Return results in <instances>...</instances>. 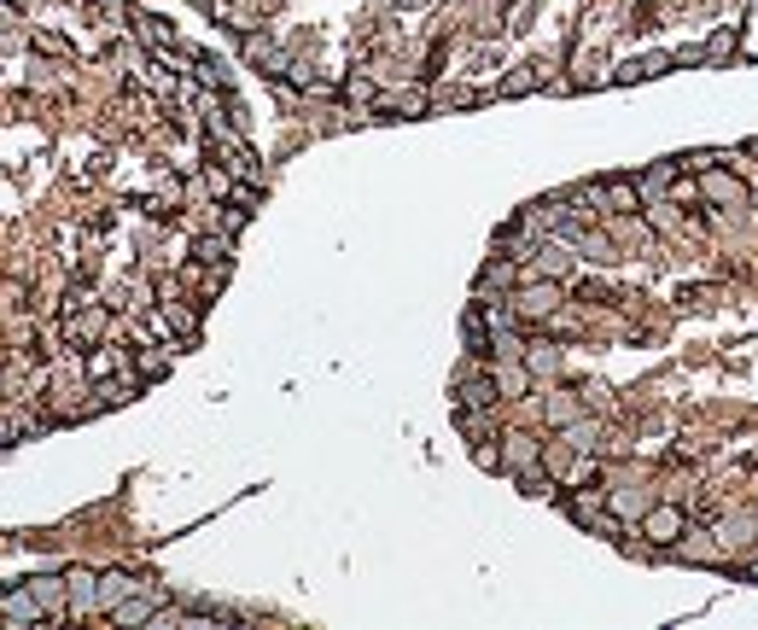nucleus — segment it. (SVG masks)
I'll return each mask as SVG.
<instances>
[{"instance_id":"obj_1","label":"nucleus","mask_w":758,"mask_h":630,"mask_svg":"<svg viewBox=\"0 0 758 630\" xmlns=\"http://www.w3.org/2000/svg\"><path fill=\"white\" fill-rule=\"evenodd\" d=\"M152 333L158 339H170V344H199V333H204V316H199V298H181V292H170L152 310Z\"/></svg>"},{"instance_id":"obj_2","label":"nucleus","mask_w":758,"mask_h":630,"mask_svg":"<svg viewBox=\"0 0 758 630\" xmlns=\"http://www.w3.org/2000/svg\"><path fill=\"white\" fill-rule=\"evenodd\" d=\"M508 303H514V316L525 321V328H543V321L566 303V287H561V280H537V275H525L520 287L508 292Z\"/></svg>"},{"instance_id":"obj_3","label":"nucleus","mask_w":758,"mask_h":630,"mask_svg":"<svg viewBox=\"0 0 758 630\" xmlns=\"http://www.w3.org/2000/svg\"><path fill=\"white\" fill-rule=\"evenodd\" d=\"M433 106H438V94L426 88V76H420V83L380 88V94H374V106H367V111H374V124H397V117H426Z\"/></svg>"},{"instance_id":"obj_4","label":"nucleus","mask_w":758,"mask_h":630,"mask_svg":"<svg viewBox=\"0 0 758 630\" xmlns=\"http://www.w3.org/2000/svg\"><path fill=\"white\" fill-rule=\"evenodd\" d=\"M117 303L106 298V303H99V298H88V303H76V310H65V333H71V344H76V351H88V344H106L111 333H117Z\"/></svg>"},{"instance_id":"obj_5","label":"nucleus","mask_w":758,"mask_h":630,"mask_svg":"<svg viewBox=\"0 0 758 630\" xmlns=\"http://www.w3.org/2000/svg\"><path fill=\"white\" fill-rule=\"evenodd\" d=\"M683 532H688V514H683L671 496H660V502H653L648 514L637 520V537H642L648 548H660V555H671V548L683 543Z\"/></svg>"},{"instance_id":"obj_6","label":"nucleus","mask_w":758,"mask_h":630,"mask_svg":"<svg viewBox=\"0 0 758 630\" xmlns=\"http://www.w3.org/2000/svg\"><path fill=\"white\" fill-rule=\"evenodd\" d=\"M566 514H572V525H584V532H601V537H619V532H624V520L607 508V484H601V491H596V484L572 491V496H566Z\"/></svg>"},{"instance_id":"obj_7","label":"nucleus","mask_w":758,"mask_h":630,"mask_svg":"<svg viewBox=\"0 0 758 630\" xmlns=\"http://www.w3.org/2000/svg\"><path fill=\"white\" fill-rule=\"evenodd\" d=\"M701 199H706V211H729V216H741V211L752 205L747 181L735 175L729 164H712V170H701Z\"/></svg>"},{"instance_id":"obj_8","label":"nucleus","mask_w":758,"mask_h":630,"mask_svg":"<svg viewBox=\"0 0 758 630\" xmlns=\"http://www.w3.org/2000/svg\"><path fill=\"white\" fill-rule=\"evenodd\" d=\"M502 473L508 479H531V473H543V456H548V444L537 433H525V426H514V433H502Z\"/></svg>"},{"instance_id":"obj_9","label":"nucleus","mask_w":758,"mask_h":630,"mask_svg":"<svg viewBox=\"0 0 758 630\" xmlns=\"http://www.w3.org/2000/svg\"><path fill=\"white\" fill-rule=\"evenodd\" d=\"M671 560H683V566H718V573H729V548L718 543V532H683V543L671 548Z\"/></svg>"},{"instance_id":"obj_10","label":"nucleus","mask_w":758,"mask_h":630,"mask_svg":"<svg viewBox=\"0 0 758 630\" xmlns=\"http://www.w3.org/2000/svg\"><path fill=\"white\" fill-rule=\"evenodd\" d=\"M578 415H589V397L578 392V385H548L543 392V426L548 433H566Z\"/></svg>"},{"instance_id":"obj_11","label":"nucleus","mask_w":758,"mask_h":630,"mask_svg":"<svg viewBox=\"0 0 758 630\" xmlns=\"http://www.w3.org/2000/svg\"><path fill=\"white\" fill-rule=\"evenodd\" d=\"M0 613H7V630H35L47 624V607L30 584H7V596H0Z\"/></svg>"},{"instance_id":"obj_12","label":"nucleus","mask_w":758,"mask_h":630,"mask_svg":"<svg viewBox=\"0 0 758 630\" xmlns=\"http://www.w3.org/2000/svg\"><path fill=\"white\" fill-rule=\"evenodd\" d=\"M525 280V263H514V257H490L484 269H479V280H473V298H508Z\"/></svg>"},{"instance_id":"obj_13","label":"nucleus","mask_w":758,"mask_h":630,"mask_svg":"<svg viewBox=\"0 0 758 630\" xmlns=\"http://www.w3.org/2000/svg\"><path fill=\"white\" fill-rule=\"evenodd\" d=\"M245 58H252V65L263 71V76H275V83H286V71L298 65V53L292 47H280V42H269V35H245Z\"/></svg>"},{"instance_id":"obj_14","label":"nucleus","mask_w":758,"mask_h":630,"mask_svg":"<svg viewBox=\"0 0 758 630\" xmlns=\"http://www.w3.org/2000/svg\"><path fill=\"white\" fill-rule=\"evenodd\" d=\"M502 403H461L456 409V426H461V438L467 444H490V438H502Z\"/></svg>"},{"instance_id":"obj_15","label":"nucleus","mask_w":758,"mask_h":630,"mask_svg":"<svg viewBox=\"0 0 758 630\" xmlns=\"http://www.w3.org/2000/svg\"><path fill=\"white\" fill-rule=\"evenodd\" d=\"M152 47L140 42V35H117V42L106 47V58H111V71L122 76V83H140V76L152 71V58H147Z\"/></svg>"},{"instance_id":"obj_16","label":"nucleus","mask_w":758,"mask_h":630,"mask_svg":"<svg viewBox=\"0 0 758 630\" xmlns=\"http://www.w3.org/2000/svg\"><path fill=\"white\" fill-rule=\"evenodd\" d=\"M712 532H718V543L729 548V555H747V548H758V514L752 508H735V514H724L718 525H712Z\"/></svg>"},{"instance_id":"obj_17","label":"nucleus","mask_w":758,"mask_h":630,"mask_svg":"<svg viewBox=\"0 0 758 630\" xmlns=\"http://www.w3.org/2000/svg\"><path fill=\"white\" fill-rule=\"evenodd\" d=\"M111 303H117L122 316H147V310H158V303H163V292L152 287L147 275H129V280H117V287H111Z\"/></svg>"},{"instance_id":"obj_18","label":"nucleus","mask_w":758,"mask_h":630,"mask_svg":"<svg viewBox=\"0 0 758 630\" xmlns=\"http://www.w3.org/2000/svg\"><path fill=\"white\" fill-rule=\"evenodd\" d=\"M653 502H660V496H648V491H637V484H624L619 473H607V508H612L624 525H637Z\"/></svg>"},{"instance_id":"obj_19","label":"nucleus","mask_w":758,"mask_h":630,"mask_svg":"<svg viewBox=\"0 0 758 630\" xmlns=\"http://www.w3.org/2000/svg\"><path fill=\"white\" fill-rule=\"evenodd\" d=\"M82 369H88V380H117V374H135V351L88 344V351H82ZM135 380H140V374H135Z\"/></svg>"},{"instance_id":"obj_20","label":"nucleus","mask_w":758,"mask_h":630,"mask_svg":"<svg viewBox=\"0 0 758 630\" xmlns=\"http://www.w3.org/2000/svg\"><path fill=\"white\" fill-rule=\"evenodd\" d=\"M140 589H152L147 578H135V573H122V566H111V573H99V613H117V607L122 601H129V596H140Z\"/></svg>"},{"instance_id":"obj_21","label":"nucleus","mask_w":758,"mask_h":630,"mask_svg":"<svg viewBox=\"0 0 758 630\" xmlns=\"http://www.w3.org/2000/svg\"><path fill=\"white\" fill-rule=\"evenodd\" d=\"M188 257L193 263H211V269H234V234L228 228H204V234H193Z\"/></svg>"},{"instance_id":"obj_22","label":"nucleus","mask_w":758,"mask_h":630,"mask_svg":"<svg viewBox=\"0 0 758 630\" xmlns=\"http://www.w3.org/2000/svg\"><path fill=\"white\" fill-rule=\"evenodd\" d=\"M490 374H497L502 403H525V397H531V385H537V374H531V362H525V356H514V362H490Z\"/></svg>"},{"instance_id":"obj_23","label":"nucleus","mask_w":758,"mask_h":630,"mask_svg":"<svg viewBox=\"0 0 758 630\" xmlns=\"http://www.w3.org/2000/svg\"><path fill=\"white\" fill-rule=\"evenodd\" d=\"M561 444H572V450H589V456H612L619 444H607V426L596 420V415H578L566 426V433H555Z\"/></svg>"},{"instance_id":"obj_24","label":"nucleus","mask_w":758,"mask_h":630,"mask_svg":"<svg viewBox=\"0 0 758 630\" xmlns=\"http://www.w3.org/2000/svg\"><path fill=\"white\" fill-rule=\"evenodd\" d=\"M211 7H216V18H222V24H228V30L252 35V30L263 24V12L275 7V0H211Z\"/></svg>"},{"instance_id":"obj_25","label":"nucleus","mask_w":758,"mask_h":630,"mask_svg":"<svg viewBox=\"0 0 758 630\" xmlns=\"http://www.w3.org/2000/svg\"><path fill=\"white\" fill-rule=\"evenodd\" d=\"M129 24H135V35H140V42H147V47H152L158 58H175V53H181V42H175V30L163 24V18H152V12H135Z\"/></svg>"},{"instance_id":"obj_26","label":"nucleus","mask_w":758,"mask_h":630,"mask_svg":"<svg viewBox=\"0 0 758 630\" xmlns=\"http://www.w3.org/2000/svg\"><path fill=\"white\" fill-rule=\"evenodd\" d=\"M671 65H677V53H642V58L612 71V83H653V76H665Z\"/></svg>"},{"instance_id":"obj_27","label":"nucleus","mask_w":758,"mask_h":630,"mask_svg":"<svg viewBox=\"0 0 758 630\" xmlns=\"http://www.w3.org/2000/svg\"><path fill=\"white\" fill-rule=\"evenodd\" d=\"M158 607H163V601H158V589H140V596H129V601H122L117 613H111V624H117V630L152 624V619H158Z\"/></svg>"},{"instance_id":"obj_28","label":"nucleus","mask_w":758,"mask_h":630,"mask_svg":"<svg viewBox=\"0 0 758 630\" xmlns=\"http://www.w3.org/2000/svg\"><path fill=\"white\" fill-rule=\"evenodd\" d=\"M735 42H741V30H718V35H712V42L706 47H694V53H677V65H724V58L735 53Z\"/></svg>"},{"instance_id":"obj_29","label":"nucleus","mask_w":758,"mask_h":630,"mask_svg":"<svg viewBox=\"0 0 758 630\" xmlns=\"http://www.w3.org/2000/svg\"><path fill=\"white\" fill-rule=\"evenodd\" d=\"M642 216L653 222V234H660V239L688 234V222H683V205H677V199H653V205H642Z\"/></svg>"},{"instance_id":"obj_30","label":"nucleus","mask_w":758,"mask_h":630,"mask_svg":"<svg viewBox=\"0 0 758 630\" xmlns=\"http://www.w3.org/2000/svg\"><path fill=\"white\" fill-rule=\"evenodd\" d=\"M170 356H175V344H170V339H163V344H140V351H135V374H140V385H152V380L170 374Z\"/></svg>"},{"instance_id":"obj_31","label":"nucleus","mask_w":758,"mask_h":630,"mask_svg":"<svg viewBox=\"0 0 758 630\" xmlns=\"http://www.w3.org/2000/svg\"><path fill=\"white\" fill-rule=\"evenodd\" d=\"M677 175H683V158H660V164H653V170L642 175V199H648V205H653V199H665Z\"/></svg>"},{"instance_id":"obj_32","label":"nucleus","mask_w":758,"mask_h":630,"mask_svg":"<svg viewBox=\"0 0 758 630\" xmlns=\"http://www.w3.org/2000/svg\"><path fill=\"white\" fill-rule=\"evenodd\" d=\"M525 362H531V374H537V380H561V369H566V356H561V344H531V351H525Z\"/></svg>"},{"instance_id":"obj_33","label":"nucleus","mask_w":758,"mask_h":630,"mask_svg":"<svg viewBox=\"0 0 758 630\" xmlns=\"http://www.w3.org/2000/svg\"><path fill=\"white\" fill-rule=\"evenodd\" d=\"M572 88H601V83H612V71L601 65V58H589V53H578L572 58V76H566Z\"/></svg>"},{"instance_id":"obj_34","label":"nucleus","mask_w":758,"mask_h":630,"mask_svg":"<svg viewBox=\"0 0 758 630\" xmlns=\"http://www.w3.org/2000/svg\"><path fill=\"white\" fill-rule=\"evenodd\" d=\"M537 88H543L537 65H514V71L502 76V88H497V94H502V99H525V94H537Z\"/></svg>"},{"instance_id":"obj_35","label":"nucleus","mask_w":758,"mask_h":630,"mask_svg":"<svg viewBox=\"0 0 758 630\" xmlns=\"http://www.w3.org/2000/svg\"><path fill=\"white\" fill-rule=\"evenodd\" d=\"M88 12L99 18V30H122V18H135V0H88Z\"/></svg>"},{"instance_id":"obj_36","label":"nucleus","mask_w":758,"mask_h":630,"mask_svg":"<svg viewBox=\"0 0 758 630\" xmlns=\"http://www.w3.org/2000/svg\"><path fill=\"white\" fill-rule=\"evenodd\" d=\"M30 47L47 53V58H58V65H71V58H76V47L65 42V35H53V30H30Z\"/></svg>"},{"instance_id":"obj_37","label":"nucleus","mask_w":758,"mask_h":630,"mask_svg":"<svg viewBox=\"0 0 758 630\" xmlns=\"http://www.w3.org/2000/svg\"><path fill=\"white\" fill-rule=\"evenodd\" d=\"M53 65H58V58H53ZM53 65H47V53H41V58H30V83H35L41 94H65V76H58Z\"/></svg>"},{"instance_id":"obj_38","label":"nucleus","mask_w":758,"mask_h":630,"mask_svg":"<svg viewBox=\"0 0 758 630\" xmlns=\"http://www.w3.org/2000/svg\"><path fill=\"white\" fill-rule=\"evenodd\" d=\"M525 18H531V0H514V12H508V30H525Z\"/></svg>"},{"instance_id":"obj_39","label":"nucleus","mask_w":758,"mask_h":630,"mask_svg":"<svg viewBox=\"0 0 758 630\" xmlns=\"http://www.w3.org/2000/svg\"><path fill=\"white\" fill-rule=\"evenodd\" d=\"M747 158H758V140H747Z\"/></svg>"},{"instance_id":"obj_40","label":"nucleus","mask_w":758,"mask_h":630,"mask_svg":"<svg viewBox=\"0 0 758 630\" xmlns=\"http://www.w3.org/2000/svg\"><path fill=\"white\" fill-rule=\"evenodd\" d=\"M275 7H280V0H275Z\"/></svg>"}]
</instances>
